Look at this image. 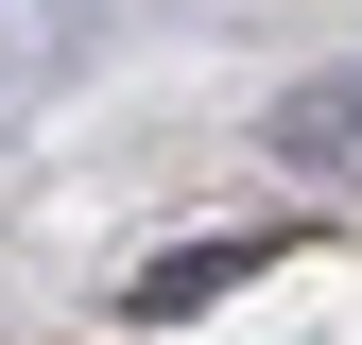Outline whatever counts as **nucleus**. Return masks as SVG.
<instances>
[{"label": "nucleus", "instance_id": "f257e3e1", "mask_svg": "<svg viewBox=\"0 0 362 345\" xmlns=\"http://www.w3.org/2000/svg\"><path fill=\"white\" fill-rule=\"evenodd\" d=\"M224 276H259V242H190V259H156L139 311H190V293H224Z\"/></svg>", "mask_w": 362, "mask_h": 345}, {"label": "nucleus", "instance_id": "f03ea898", "mask_svg": "<svg viewBox=\"0 0 362 345\" xmlns=\"http://www.w3.org/2000/svg\"><path fill=\"white\" fill-rule=\"evenodd\" d=\"M345 104H362V86H345Z\"/></svg>", "mask_w": 362, "mask_h": 345}]
</instances>
